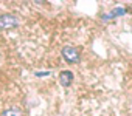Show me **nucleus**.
Masks as SVG:
<instances>
[{"label":"nucleus","instance_id":"4","mask_svg":"<svg viewBox=\"0 0 132 116\" xmlns=\"http://www.w3.org/2000/svg\"><path fill=\"white\" fill-rule=\"evenodd\" d=\"M0 116H22V110L19 107H11V108L3 110Z\"/></svg>","mask_w":132,"mask_h":116},{"label":"nucleus","instance_id":"3","mask_svg":"<svg viewBox=\"0 0 132 116\" xmlns=\"http://www.w3.org/2000/svg\"><path fill=\"white\" fill-rule=\"evenodd\" d=\"M72 81H73V73L72 71H69V70L61 71V74H59V84L62 87H69L72 84Z\"/></svg>","mask_w":132,"mask_h":116},{"label":"nucleus","instance_id":"5","mask_svg":"<svg viewBox=\"0 0 132 116\" xmlns=\"http://www.w3.org/2000/svg\"><path fill=\"white\" fill-rule=\"evenodd\" d=\"M124 13H126V9H124V8H121V6H117V8L112 11V16H113V17H115V16H123Z\"/></svg>","mask_w":132,"mask_h":116},{"label":"nucleus","instance_id":"1","mask_svg":"<svg viewBox=\"0 0 132 116\" xmlns=\"http://www.w3.org/2000/svg\"><path fill=\"white\" fill-rule=\"evenodd\" d=\"M17 17L13 16V14H3V16H0V30H11V28H16L17 26Z\"/></svg>","mask_w":132,"mask_h":116},{"label":"nucleus","instance_id":"6","mask_svg":"<svg viewBox=\"0 0 132 116\" xmlns=\"http://www.w3.org/2000/svg\"><path fill=\"white\" fill-rule=\"evenodd\" d=\"M110 19H113L112 13H109V14H103V22H107V20H110Z\"/></svg>","mask_w":132,"mask_h":116},{"label":"nucleus","instance_id":"2","mask_svg":"<svg viewBox=\"0 0 132 116\" xmlns=\"http://www.w3.org/2000/svg\"><path fill=\"white\" fill-rule=\"evenodd\" d=\"M62 56H64V59L70 64H78L79 62V54L73 46H64L62 48Z\"/></svg>","mask_w":132,"mask_h":116},{"label":"nucleus","instance_id":"7","mask_svg":"<svg viewBox=\"0 0 132 116\" xmlns=\"http://www.w3.org/2000/svg\"><path fill=\"white\" fill-rule=\"evenodd\" d=\"M50 74V71H37L36 73V76H48Z\"/></svg>","mask_w":132,"mask_h":116}]
</instances>
